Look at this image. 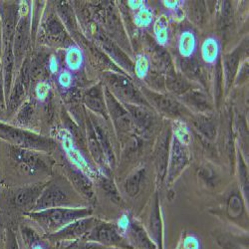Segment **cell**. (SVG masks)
I'll return each mask as SVG.
<instances>
[{"instance_id":"obj_1","label":"cell","mask_w":249,"mask_h":249,"mask_svg":"<svg viewBox=\"0 0 249 249\" xmlns=\"http://www.w3.org/2000/svg\"><path fill=\"white\" fill-rule=\"evenodd\" d=\"M1 146L0 171L3 170L5 176L30 178L52 174L55 160L49 154L17 148L5 142Z\"/></svg>"},{"instance_id":"obj_2","label":"cell","mask_w":249,"mask_h":249,"mask_svg":"<svg viewBox=\"0 0 249 249\" xmlns=\"http://www.w3.org/2000/svg\"><path fill=\"white\" fill-rule=\"evenodd\" d=\"M47 181L41 180L32 183L3 186L0 191V215L14 217L34 211L37 199L43 192Z\"/></svg>"},{"instance_id":"obj_3","label":"cell","mask_w":249,"mask_h":249,"mask_svg":"<svg viewBox=\"0 0 249 249\" xmlns=\"http://www.w3.org/2000/svg\"><path fill=\"white\" fill-rule=\"evenodd\" d=\"M0 18H1L2 24L1 63L3 68L4 93L6 101L15 76L13 41L19 18V3L14 1H0Z\"/></svg>"},{"instance_id":"obj_4","label":"cell","mask_w":249,"mask_h":249,"mask_svg":"<svg viewBox=\"0 0 249 249\" xmlns=\"http://www.w3.org/2000/svg\"><path fill=\"white\" fill-rule=\"evenodd\" d=\"M92 207H55L39 212H31L25 216L35 222L44 234H52L71 222L92 216Z\"/></svg>"},{"instance_id":"obj_5","label":"cell","mask_w":249,"mask_h":249,"mask_svg":"<svg viewBox=\"0 0 249 249\" xmlns=\"http://www.w3.org/2000/svg\"><path fill=\"white\" fill-rule=\"evenodd\" d=\"M0 141L14 147L51 154L57 149V142L33 131L13 126L9 123L0 121Z\"/></svg>"},{"instance_id":"obj_6","label":"cell","mask_w":249,"mask_h":249,"mask_svg":"<svg viewBox=\"0 0 249 249\" xmlns=\"http://www.w3.org/2000/svg\"><path fill=\"white\" fill-rule=\"evenodd\" d=\"M55 207H82L77 201L72 188L62 180L47 181L43 192L36 201L34 211L39 212Z\"/></svg>"},{"instance_id":"obj_7","label":"cell","mask_w":249,"mask_h":249,"mask_svg":"<svg viewBox=\"0 0 249 249\" xmlns=\"http://www.w3.org/2000/svg\"><path fill=\"white\" fill-rule=\"evenodd\" d=\"M31 11L27 1L19 2V18L15 29L13 41V54L15 62V74L23 64L29 46L31 34Z\"/></svg>"},{"instance_id":"obj_8","label":"cell","mask_w":249,"mask_h":249,"mask_svg":"<svg viewBox=\"0 0 249 249\" xmlns=\"http://www.w3.org/2000/svg\"><path fill=\"white\" fill-rule=\"evenodd\" d=\"M30 82V58L26 57L23 64L14 76L10 93L5 101L7 119L12 118L20 106L26 101L25 99L28 94Z\"/></svg>"},{"instance_id":"obj_9","label":"cell","mask_w":249,"mask_h":249,"mask_svg":"<svg viewBox=\"0 0 249 249\" xmlns=\"http://www.w3.org/2000/svg\"><path fill=\"white\" fill-rule=\"evenodd\" d=\"M84 239L115 249H135L117 224L100 219Z\"/></svg>"},{"instance_id":"obj_10","label":"cell","mask_w":249,"mask_h":249,"mask_svg":"<svg viewBox=\"0 0 249 249\" xmlns=\"http://www.w3.org/2000/svg\"><path fill=\"white\" fill-rule=\"evenodd\" d=\"M103 79L106 88L115 98H120L127 102L139 104V105H148L146 99L128 78L113 72H107L104 73Z\"/></svg>"},{"instance_id":"obj_11","label":"cell","mask_w":249,"mask_h":249,"mask_svg":"<svg viewBox=\"0 0 249 249\" xmlns=\"http://www.w3.org/2000/svg\"><path fill=\"white\" fill-rule=\"evenodd\" d=\"M97 221L98 218L93 216L81 218L71 222L70 224L62 228V230L52 234H43V236L54 245L84 239L86 235L91 231L92 228L96 225Z\"/></svg>"},{"instance_id":"obj_12","label":"cell","mask_w":249,"mask_h":249,"mask_svg":"<svg viewBox=\"0 0 249 249\" xmlns=\"http://www.w3.org/2000/svg\"><path fill=\"white\" fill-rule=\"evenodd\" d=\"M190 162V153L184 142L178 139H174L172 142L171 154L169 156V163L167 170V180L169 183H173L177 178L182 173Z\"/></svg>"},{"instance_id":"obj_13","label":"cell","mask_w":249,"mask_h":249,"mask_svg":"<svg viewBox=\"0 0 249 249\" xmlns=\"http://www.w3.org/2000/svg\"><path fill=\"white\" fill-rule=\"evenodd\" d=\"M42 28L44 39L50 45L61 47L72 46L71 38L66 31V27L55 13L47 16Z\"/></svg>"},{"instance_id":"obj_14","label":"cell","mask_w":249,"mask_h":249,"mask_svg":"<svg viewBox=\"0 0 249 249\" xmlns=\"http://www.w3.org/2000/svg\"><path fill=\"white\" fill-rule=\"evenodd\" d=\"M117 225L123 233L126 232L124 235L127 237L135 249H157L148 231L139 222L127 219Z\"/></svg>"},{"instance_id":"obj_15","label":"cell","mask_w":249,"mask_h":249,"mask_svg":"<svg viewBox=\"0 0 249 249\" xmlns=\"http://www.w3.org/2000/svg\"><path fill=\"white\" fill-rule=\"evenodd\" d=\"M64 170L66 172L68 180L73 185L76 192L87 200L94 201L95 192L93 188V182L90 178L77 169L69 160L65 162Z\"/></svg>"},{"instance_id":"obj_16","label":"cell","mask_w":249,"mask_h":249,"mask_svg":"<svg viewBox=\"0 0 249 249\" xmlns=\"http://www.w3.org/2000/svg\"><path fill=\"white\" fill-rule=\"evenodd\" d=\"M104 94H105L108 115L111 116L116 128L121 132L132 130V119L127 109L121 105L117 98L107 88L104 89Z\"/></svg>"},{"instance_id":"obj_17","label":"cell","mask_w":249,"mask_h":249,"mask_svg":"<svg viewBox=\"0 0 249 249\" xmlns=\"http://www.w3.org/2000/svg\"><path fill=\"white\" fill-rule=\"evenodd\" d=\"M91 31L96 40V42L103 48L104 51L108 53L116 61H118L123 67L129 68V69L132 67V63L128 59V57L121 51V49L113 42L112 39L97 24L95 23L93 24V26L91 27Z\"/></svg>"},{"instance_id":"obj_18","label":"cell","mask_w":249,"mask_h":249,"mask_svg":"<svg viewBox=\"0 0 249 249\" xmlns=\"http://www.w3.org/2000/svg\"><path fill=\"white\" fill-rule=\"evenodd\" d=\"M87 149L89 151L90 156L92 157L93 160L98 164V167L104 172V175L109 176L110 172V165L108 163V160L106 159L105 154L101 147V144L96 137L94 128L92 126V123L90 119L87 121Z\"/></svg>"},{"instance_id":"obj_19","label":"cell","mask_w":249,"mask_h":249,"mask_svg":"<svg viewBox=\"0 0 249 249\" xmlns=\"http://www.w3.org/2000/svg\"><path fill=\"white\" fill-rule=\"evenodd\" d=\"M83 102L85 106L95 114H98L104 119H108V111L105 100V94L101 84H96L90 87L83 96Z\"/></svg>"},{"instance_id":"obj_20","label":"cell","mask_w":249,"mask_h":249,"mask_svg":"<svg viewBox=\"0 0 249 249\" xmlns=\"http://www.w3.org/2000/svg\"><path fill=\"white\" fill-rule=\"evenodd\" d=\"M19 234L25 249H58L43 235H40L34 227L21 223L19 224Z\"/></svg>"},{"instance_id":"obj_21","label":"cell","mask_w":249,"mask_h":249,"mask_svg":"<svg viewBox=\"0 0 249 249\" xmlns=\"http://www.w3.org/2000/svg\"><path fill=\"white\" fill-rule=\"evenodd\" d=\"M147 231L151 239L155 243L157 249H164L163 226H162V219L160 214V207L158 195H156V197H155V202L153 204V210L151 212Z\"/></svg>"},{"instance_id":"obj_22","label":"cell","mask_w":249,"mask_h":249,"mask_svg":"<svg viewBox=\"0 0 249 249\" xmlns=\"http://www.w3.org/2000/svg\"><path fill=\"white\" fill-rule=\"evenodd\" d=\"M170 156V144H169V133L164 134L159 143L156 150V170H157V178L158 181L161 182L167 176L168 163Z\"/></svg>"},{"instance_id":"obj_23","label":"cell","mask_w":249,"mask_h":249,"mask_svg":"<svg viewBox=\"0 0 249 249\" xmlns=\"http://www.w3.org/2000/svg\"><path fill=\"white\" fill-rule=\"evenodd\" d=\"M35 108L31 101H25L13 115L12 122L9 123L15 127L29 130L35 124Z\"/></svg>"},{"instance_id":"obj_24","label":"cell","mask_w":249,"mask_h":249,"mask_svg":"<svg viewBox=\"0 0 249 249\" xmlns=\"http://www.w3.org/2000/svg\"><path fill=\"white\" fill-rule=\"evenodd\" d=\"M89 119L92 123V126L94 128L96 137H97V139L101 144V147L104 151V154H105V156H106V159L108 160L110 168H113L115 164V161H116V159H115V154H114V151L112 148L110 139L107 135V132H106L105 128H103L102 124L99 122V120L94 115H90Z\"/></svg>"},{"instance_id":"obj_25","label":"cell","mask_w":249,"mask_h":249,"mask_svg":"<svg viewBox=\"0 0 249 249\" xmlns=\"http://www.w3.org/2000/svg\"><path fill=\"white\" fill-rule=\"evenodd\" d=\"M147 97L151 99L154 105L164 114H168L171 116H179L181 113V107L179 104L172 99L169 96H165L162 94L154 93L151 91H146Z\"/></svg>"},{"instance_id":"obj_26","label":"cell","mask_w":249,"mask_h":249,"mask_svg":"<svg viewBox=\"0 0 249 249\" xmlns=\"http://www.w3.org/2000/svg\"><path fill=\"white\" fill-rule=\"evenodd\" d=\"M127 111L129 112L131 119L135 122L137 126L142 130L150 129L155 122L154 116L146 108L136 106V105H127Z\"/></svg>"},{"instance_id":"obj_27","label":"cell","mask_w":249,"mask_h":249,"mask_svg":"<svg viewBox=\"0 0 249 249\" xmlns=\"http://www.w3.org/2000/svg\"><path fill=\"white\" fill-rule=\"evenodd\" d=\"M144 175H146V170L140 169L124 180V190L129 196L134 197L139 194L141 189V183L142 181V178H144Z\"/></svg>"},{"instance_id":"obj_28","label":"cell","mask_w":249,"mask_h":249,"mask_svg":"<svg viewBox=\"0 0 249 249\" xmlns=\"http://www.w3.org/2000/svg\"><path fill=\"white\" fill-rule=\"evenodd\" d=\"M98 183L102 188V190L105 192V194L109 196V198L118 204L122 203V197L118 192L117 186L115 184V182L113 181V179H111V178L109 176H105V175H101L97 178Z\"/></svg>"},{"instance_id":"obj_29","label":"cell","mask_w":249,"mask_h":249,"mask_svg":"<svg viewBox=\"0 0 249 249\" xmlns=\"http://www.w3.org/2000/svg\"><path fill=\"white\" fill-rule=\"evenodd\" d=\"M65 64L71 71H78L83 66V61H84V57H83L82 51L79 47L72 45L67 48L65 52Z\"/></svg>"},{"instance_id":"obj_30","label":"cell","mask_w":249,"mask_h":249,"mask_svg":"<svg viewBox=\"0 0 249 249\" xmlns=\"http://www.w3.org/2000/svg\"><path fill=\"white\" fill-rule=\"evenodd\" d=\"M165 83H167V87L176 94L186 93L191 88V85L188 81H186L183 77L179 76L178 74H175V73L168 74L167 82Z\"/></svg>"},{"instance_id":"obj_31","label":"cell","mask_w":249,"mask_h":249,"mask_svg":"<svg viewBox=\"0 0 249 249\" xmlns=\"http://www.w3.org/2000/svg\"><path fill=\"white\" fill-rule=\"evenodd\" d=\"M185 76L192 79H202V70L198 62L193 58H183L179 64Z\"/></svg>"},{"instance_id":"obj_32","label":"cell","mask_w":249,"mask_h":249,"mask_svg":"<svg viewBox=\"0 0 249 249\" xmlns=\"http://www.w3.org/2000/svg\"><path fill=\"white\" fill-rule=\"evenodd\" d=\"M194 124L198 132H200L206 139L213 140L215 137V124L214 123L205 117H197L195 119Z\"/></svg>"},{"instance_id":"obj_33","label":"cell","mask_w":249,"mask_h":249,"mask_svg":"<svg viewBox=\"0 0 249 249\" xmlns=\"http://www.w3.org/2000/svg\"><path fill=\"white\" fill-rule=\"evenodd\" d=\"M58 245H59L58 249H115V248L106 247L97 242L89 241L86 239H79L75 241L60 243Z\"/></svg>"},{"instance_id":"obj_34","label":"cell","mask_w":249,"mask_h":249,"mask_svg":"<svg viewBox=\"0 0 249 249\" xmlns=\"http://www.w3.org/2000/svg\"><path fill=\"white\" fill-rule=\"evenodd\" d=\"M239 63V52L234 51L231 54H228L224 59V72L227 83H231L235 75L237 66Z\"/></svg>"},{"instance_id":"obj_35","label":"cell","mask_w":249,"mask_h":249,"mask_svg":"<svg viewBox=\"0 0 249 249\" xmlns=\"http://www.w3.org/2000/svg\"><path fill=\"white\" fill-rule=\"evenodd\" d=\"M196 47V39L193 33L183 32L179 39V51L183 56H190Z\"/></svg>"},{"instance_id":"obj_36","label":"cell","mask_w":249,"mask_h":249,"mask_svg":"<svg viewBox=\"0 0 249 249\" xmlns=\"http://www.w3.org/2000/svg\"><path fill=\"white\" fill-rule=\"evenodd\" d=\"M217 53H218V46H217L216 41H214L212 38L205 40L202 46L203 59L206 62L212 63V62H213L216 59Z\"/></svg>"},{"instance_id":"obj_37","label":"cell","mask_w":249,"mask_h":249,"mask_svg":"<svg viewBox=\"0 0 249 249\" xmlns=\"http://www.w3.org/2000/svg\"><path fill=\"white\" fill-rule=\"evenodd\" d=\"M186 101L191 103L192 105L196 107L199 110H207L210 109V104L207 102L206 98L199 92H190L188 95H186Z\"/></svg>"},{"instance_id":"obj_38","label":"cell","mask_w":249,"mask_h":249,"mask_svg":"<svg viewBox=\"0 0 249 249\" xmlns=\"http://www.w3.org/2000/svg\"><path fill=\"white\" fill-rule=\"evenodd\" d=\"M155 61L157 62V64L160 65V67L163 69H168L172 65V60L167 51H164L162 48L157 47L155 49Z\"/></svg>"},{"instance_id":"obj_39","label":"cell","mask_w":249,"mask_h":249,"mask_svg":"<svg viewBox=\"0 0 249 249\" xmlns=\"http://www.w3.org/2000/svg\"><path fill=\"white\" fill-rule=\"evenodd\" d=\"M5 249H21L14 228H5Z\"/></svg>"},{"instance_id":"obj_40","label":"cell","mask_w":249,"mask_h":249,"mask_svg":"<svg viewBox=\"0 0 249 249\" xmlns=\"http://www.w3.org/2000/svg\"><path fill=\"white\" fill-rule=\"evenodd\" d=\"M243 211V205L241 199L237 196H231L228 202V213L233 218L238 217Z\"/></svg>"},{"instance_id":"obj_41","label":"cell","mask_w":249,"mask_h":249,"mask_svg":"<svg viewBox=\"0 0 249 249\" xmlns=\"http://www.w3.org/2000/svg\"><path fill=\"white\" fill-rule=\"evenodd\" d=\"M58 84L62 89H69L72 86L73 83V77L70 71L68 70H63L61 71L60 74L58 75Z\"/></svg>"},{"instance_id":"obj_42","label":"cell","mask_w":249,"mask_h":249,"mask_svg":"<svg viewBox=\"0 0 249 249\" xmlns=\"http://www.w3.org/2000/svg\"><path fill=\"white\" fill-rule=\"evenodd\" d=\"M49 90H50V87L45 81L38 82V84L36 85V88H35L36 98L39 100H45L49 95Z\"/></svg>"},{"instance_id":"obj_43","label":"cell","mask_w":249,"mask_h":249,"mask_svg":"<svg viewBox=\"0 0 249 249\" xmlns=\"http://www.w3.org/2000/svg\"><path fill=\"white\" fill-rule=\"evenodd\" d=\"M239 177H240V180L243 186V191H244V195L246 196H248V175H247V171H246V167L245 164L242 162V160H239Z\"/></svg>"},{"instance_id":"obj_44","label":"cell","mask_w":249,"mask_h":249,"mask_svg":"<svg viewBox=\"0 0 249 249\" xmlns=\"http://www.w3.org/2000/svg\"><path fill=\"white\" fill-rule=\"evenodd\" d=\"M156 26H157L156 31L158 33L159 39L161 41V42H164L165 39H167V28H165V22H163L162 19L160 21L159 20Z\"/></svg>"},{"instance_id":"obj_45","label":"cell","mask_w":249,"mask_h":249,"mask_svg":"<svg viewBox=\"0 0 249 249\" xmlns=\"http://www.w3.org/2000/svg\"><path fill=\"white\" fill-rule=\"evenodd\" d=\"M139 23L142 25L148 24L151 20V13L147 9H142V11L138 15Z\"/></svg>"},{"instance_id":"obj_46","label":"cell","mask_w":249,"mask_h":249,"mask_svg":"<svg viewBox=\"0 0 249 249\" xmlns=\"http://www.w3.org/2000/svg\"><path fill=\"white\" fill-rule=\"evenodd\" d=\"M0 249H5V227L0 223Z\"/></svg>"},{"instance_id":"obj_47","label":"cell","mask_w":249,"mask_h":249,"mask_svg":"<svg viewBox=\"0 0 249 249\" xmlns=\"http://www.w3.org/2000/svg\"><path fill=\"white\" fill-rule=\"evenodd\" d=\"M2 52V24H1V18H0V57H1Z\"/></svg>"},{"instance_id":"obj_48","label":"cell","mask_w":249,"mask_h":249,"mask_svg":"<svg viewBox=\"0 0 249 249\" xmlns=\"http://www.w3.org/2000/svg\"><path fill=\"white\" fill-rule=\"evenodd\" d=\"M2 108H1V106H0V117H1V112H2Z\"/></svg>"}]
</instances>
